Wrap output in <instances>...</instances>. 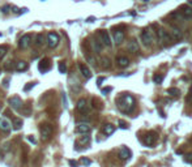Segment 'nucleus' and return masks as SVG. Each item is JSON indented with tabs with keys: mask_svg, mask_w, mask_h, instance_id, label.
Segmentation results:
<instances>
[{
	"mask_svg": "<svg viewBox=\"0 0 192 167\" xmlns=\"http://www.w3.org/2000/svg\"><path fill=\"white\" fill-rule=\"evenodd\" d=\"M190 91H191V94H192V86H191V89H190Z\"/></svg>",
	"mask_w": 192,
	"mask_h": 167,
	"instance_id": "43",
	"label": "nucleus"
},
{
	"mask_svg": "<svg viewBox=\"0 0 192 167\" xmlns=\"http://www.w3.org/2000/svg\"><path fill=\"white\" fill-rule=\"evenodd\" d=\"M16 69H17L18 72L26 71L28 69V63H26V61H18V63L16 64Z\"/></svg>",
	"mask_w": 192,
	"mask_h": 167,
	"instance_id": "23",
	"label": "nucleus"
},
{
	"mask_svg": "<svg viewBox=\"0 0 192 167\" xmlns=\"http://www.w3.org/2000/svg\"><path fill=\"white\" fill-rule=\"evenodd\" d=\"M32 43V35L30 34H25V35H22L21 39H20V43L18 46L21 48H26V47H29Z\"/></svg>",
	"mask_w": 192,
	"mask_h": 167,
	"instance_id": "9",
	"label": "nucleus"
},
{
	"mask_svg": "<svg viewBox=\"0 0 192 167\" xmlns=\"http://www.w3.org/2000/svg\"><path fill=\"white\" fill-rule=\"evenodd\" d=\"M127 50L130 51V52H137V51H139V44H137V42H136V41H131L130 43H128V46H127Z\"/></svg>",
	"mask_w": 192,
	"mask_h": 167,
	"instance_id": "21",
	"label": "nucleus"
},
{
	"mask_svg": "<svg viewBox=\"0 0 192 167\" xmlns=\"http://www.w3.org/2000/svg\"><path fill=\"white\" fill-rule=\"evenodd\" d=\"M188 4H190V5H192V0H188Z\"/></svg>",
	"mask_w": 192,
	"mask_h": 167,
	"instance_id": "42",
	"label": "nucleus"
},
{
	"mask_svg": "<svg viewBox=\"0 0 192 167\" xmlns=\"http://www.w3.org/2000/svg\"><path fill=\"white\" fill-rule=\"evenodd\" d=\"M157 37H158V39H160V42H162V44L169 46L171 43L170 35H169V33L166 30H163V29H158L157 30Z\"/></svg>",
	"mask_w": 192,
	"mask_h": 167,
	"instance_id": "3",
	"label": "nucleus"
},
{
	"mask_svg": "<svg viewBox=\"0 0 192 167\" xmlns=\"http://www.w3.org/2000/svg\"><path fill=\"white\" fill-rule=\"evenodd\" d=\"M117 63L120 68H127L128 65H130V60L125 56H119V58H117Z\"/></svg>",
	"mask_w": 192,
	"mask_h": 167,
	"instance_id": "18",
	"label": "nucleus"
},
{
	"mask_svg": "<svg viewBox=\"0 0 192 167\" xmlns=\"http://www.w3.org/2000/svg\"><path fill=\"white\" fill-rule=\"evenodd\" d=\"M59 72H60L62 74H64L65 72H67V65H65V63H59Z\"/></svg>",
	"mask_w": 192,
	"mask_h": 167,
	"instance_id": "28",
	"label": "nucleus"
},
{
	"mask_svg": "<svg viewBox=\"0 0 192 167\" xmlns=\"http://www.w3.org/2000/svg\"><path fill=\"white\" fill-rule=\"evenodd\" d=\"M141 41H143L144 46L149 47V46L152 44V42H153V31L148 28L144 29V30L141 31Z\"/></svg>",
	"mask_w": 192,
	"mask_h": 167,
	"instance_id": "2",
	"label": "nucleus"
},
{
	"mask_svg": "<svg viewBox=\"0 0 192 167\" xmlns=\"http://www.w3.org/2000/svg\"><path fill=\"white\" fill-rule=\"evenodd\" d=\"M183 159H184V162H186V163H192V153H188V154H186L183 157Z\"/></svg>",
	"mask_w": 192,
	"mask_h": 167,
	"instance_id": "29",
	"label": "nucleus"
},
{
	"mask_svg": "<svg viewBox=\"0 0 192 167\" xmlns=\"http://www.w3.org/2000/svg\"><path fill=\"white\" fill-rule=\"evenodd\" d=\"M38 68H39V71L43 72V73H45V72H47V71H50V68H51L50 60H48V59H45V60H42L41 63H39Z\"/></svg>",
	"mask_w": 192,
	"mask_h": 167,
	"instance_id": "16",
	"label": "nucleus"
},
{
	"mask_svg": "<svg viewBox=\"0 0 192 167\" xmlns=\"http://www.w3.org/2000/svg\"><path fill=\"white\" fill-rule=\"evenodd\" d=\"M92 44H93V48H94L95 52H101V50H102V43H101V42L95 39V41L92 42Z\"/></svg>",
	"mask_w": 192,
	"mask_h": 167,
	"instance_id": "24",
	"label": "nucleus"
},
{
	"mask_svg": "<svg viewBox=\"0 0 192 167\" xmlns=\"http://www.w3.org/2000/svg\"><path fill=\"white\" fill-rule=\"evenodd\" d=\"M162 80H163V78H162V76H160V74H155V76H153V81L155 84H161Z\"/></svg>",
	"mask_w": 192,
	"mask_h": 167,
	"instance_id": "30",
	"label": "nucleus"
},
{
	"mask_svg": "<svg viewBox=\"0 0 192 167\" xmlns=\"http://www.w3.org/2000/svg\"><path fill=\"white\" fill-rule=\"evenodd\" d=\"M101 65H102V68H110L111 67V63H110V60H108L107 58H102V60H101Z\"/></svg>",
	"mask_w": 192,
	"mask_h": 167,
	"instance_id": "26",
	"label": "nucleus"
},
{
	"mask_svg": "<svg viewBox=\"0 0 192 167\" xmlns=\"http://www.w3.org/2000/svg\"><path fill=\"white\" fill-rule=\"evenodd\" d=\"M167 93L170 94V96H173V97H179V90L175 89V88H171V89H169Z\"/></svg>",
	"mask_w": 192,
	"mask_h": 167,
	"instance_id": "27",
	"label": "nucleus"
},
{
	"mask_svg": "<svg viewBox=\"0 0 192 167\" xmlns=\"http://www.w3.org/2000/svg\"><path fill=\"white\" fill-rule=\"evenodd\" d=\"M78 67H80V71H81L82 76H84L85 78H90L92 77V72H90V69H89L85 64H80Z\"/></svg>",
	"mask_w": 192,
	"mask_h": 167,
	"instance_id": "19",
	"label": "nucleus"
},
{
	"mask_svg": "<svg viewBox=\"0 0 192 167\" xmlns=\"http://www.w3.org/2000/svg\"><path fill=\"white\" fill-rule=\"evenodd\" d=\"M179 13H180L182 18H184V20L192 18V8L190 5H182L179 8Z\"/></svg>",
	"mask_w": 192,
	"mask_h": 167,
	"instance_id": "7",
	"label": "nucleus"
},
{
	"mask_svg": "<svg viewBox=\"0 0 192 167\" xmlns=\"http://www.w3.org/2000/svg\"><path fill=\"white\" fill-rule=\"evenodd\" d=\"M4 86L8 88V80H4Z\"/></svg>",
	"mask_w": 192,
	"mask_h": 167,
	"instance_id": "41",
	"label": "nucleus"
},
{
	"mask_svg": "<svg viewBox=\"0 0 192 167\" xmlns=\"http://www.w3.org/2000/svg\"><path fill=\"white\" fill-rule=\"evenodd\" d=\"M13 129H16V131H18V129H21V127H22V119H18V117H15L13 119Z\"/></svg>",
	"mask_w": 192,
	"mask_h": 167,
	"instance_id": "22",
	"label": "nucleus"
},
{
	"mask_svg": "<svg viewBox=\"0 0 192 167\" xmlns=\"http://www.w3.org/2000/svg\"><path fill=\"white\" fill-rule=\"evenodd\" d=\"M76 109H77V111H78V112H81V114L88 112L89 107H88V102H86V99H84V98L78 99V101H77V104H76Z\"/></svg>",
	"mask_w": 192,
	"mask_h": 167,
	"instance_id": "8",
	"label": "nucleus"
},
{
	"mask_svg": "<svg viewBox=\"0 0 192 167\" xmlns=\"http://www.w3.org/2000/svg\"><path fill=\"white\" fill-rule=\"evenodd\" d=\"M169 35H170L171 41H180V39L183 38V33H182L179 29H173Z\"/></svg>",
	"mask_w": 192,
	"mask_h": 167,
	"instance_id": "15",
	"label": "nucleus"
},
{
	"mask_svg": "<svg viewBox=\"0 0 192 167\" xmlns=\"http://www.w3.org/2000/svg\"><path fill=\"white\" fill-rule=\"evenodd\" d=\"M34 85H35V84H29V85H26V86H25V91H28V90H30V89H32V88H33V86H34Z\"/></svg>",
	"mask_w": 192,
	"mask_h": 167,
	"instance_id": "37",
	"label": "nucleus"
},
{
	"mask_svg": "<svg viewBox=\"0 0 192 167\" xmlns=\"http://www.w3.org/2000/svg\"><path fill=\"white\" fill-rule=\"evenodd\" d=\"M119 158L123 159V161H128V159L131 158V152L128 148H125V146H123V148L120 149V152H119Z\"/></svg>",
	"mask_w": 192,
	"mask_h": 167,
	"instance_id": "14",
	"label": "nucleus"
},
{
	"mask_svg": "<svg viewBox=\"0 0 192 167\" xmlns=\"http://www.w3.org/2000/svg\"><path fill=\"white\" fill-rule=\"evenodd\" d=\"M157 140H158V136H157V133H154V132H149L144 136V144L148 146H153L154 144L157 142Z\"/></svg>",
	"mask_w": 192,
	"mask_h": 167,
	"instance_id": "5",
	"label": "nucleus"
},
{
	"mask_svg": "<svg viewBox=\"0 0 192 167\" xmlns=\"http://www.w3.org/2000/svg\"><path fill=\"white\" fill-rule=\"evenodd\" d=\"M108 91H111V88H105V89H102V93L103 94H107Z\"/></svg>",
	"mask_w": 192,
	"mask_h": 167,
	"instance_id": "38",
	"label": "nucleus"
},
{
	"mask_svg": "<svg viewBox=\"0 0 192 167\" xmlns=\"http://www.w3.org/2000/svg\"><path fill=\"white\" fill-rule=\"evenodd\" d=\"M81 163L82 165H85V166H89L92 163L90 159H88V158H81Z\"/></svg>",
	"mask_w": 192,
	"mask_h": 167,
	"instance_id": "33",
	"label": "nucleus"
},
{
	"mask_svg": "<svg viewBox=\"0 0 192 167\" xmlns=\"http://www.w3.org/2000/svg\"><path fill=\"white\" fill-rule=\"evenodd\" d=\"M69 166L71 167H77V162L73 161V159H71V161H69Z\"/></svg>",
	"mask_w": 192,
	"mask_h": 167,
	"instance_id": "36",
	"label": "nucleus"
},
{
	"mask_svg": "<svg viewBox=\"0 0 192 167\" xmlns=\"http://www.w3.org/2000/svg\"><path fill=\"white\" fill-rule=\"evenodd\" d=\"M114 132H115V127L112 125V124H105V127H103V133L105 135L110 136Z\"/></svg>",
	"mask_w": 192,
	"mask_h": 167,
	"instance_id": "20",
	"label": "nucleus"
},
{
	"mask_svg": "<svg viewBox=\"0 0 192 167\" xmlns=\"http://www.w3.org/2000/svg\"><path fill=\"white\" fill-rule=\"evenodd\" d=\"M0 111H1V106H0Z\"/></svg>",
	"mask_w": 192,
	"mask_h": 167,
	"instance_id": "44",
	"label": "nucleus"
},
{
	"mask_svg": "<svg viewBox=\"0 0 192 167\" xmlns=\"http://www.w3.org/2000/svg\"><path fill=\"white\" fill-rule=\"evenodd\" d=\"M118 107L123 112H131L132 109L135 107V98L131 94H123L118 99Z\"/></svg>",
	"mask_w": 192,
	"mask_h": 167,
	"instance_id": "1",
	"label": "nucleus"
},
{
	"mask_svg": "<svg viewBox=\"0 0 192 167\" xmlns=\"http://www.w3.org/2000/svg\"><path fill=\"white\" fill-rule=\"evenodd\" d=\"M99 38H101V43H103L105 46H111V39L110 35L106 30H101L99 31Z\"/></svg>",
	"mask_w": 192,
	"mask_h": 167,
	"instance_id": "10",
	"label": "nucleus"
},
{
	"mask_svg": "<svg viewBox=\"0 0 192 167\" xmlns=\"http://www.w3.org/2000/svg\"><path fill=\"white\" fill-rule=\"evenodd\" d=\"M9 104H11L12 109L20 110V107H21V104H22V101H21V98H20V97L15 96V97H12L11 99H9Z\"/></svg>",
	"mask_w": 192,
	"mask_h": 167,
	"instance_id": "11",
	"label": "nucleus"
},
{
	"mask_svg": "<svg viewBox=\"0 0 192 167\" xmlns=\"http://www.w3.org/2000/svg\"><path fill=\"white\" fill-rule=\"evenodd\" d=\"M45 41H46V37L43 34H38L37 37H35V43H37L38 46H42L45 43Z\"/></svg>",
	"mask_w": 192,
	"mask_h": 167,
	"instance_id": "25",
	"label": "nucleus"
},
{
	"mask_svg": "<svg viewBox=\"0 0 192 167\" xmlns=\"http://www.w3.org/2000/svg\"><path fill=\"white\" fill-rule=\"evenodd\" d=\"M119 125H120V128H123V129H128V124L125 123V122H119Z\"/></svg>",
	"mask_w": 192,
	"mask_h": 167,
	"instance_id": "34",
	"label": "nucleus"
},
{
	"mask_svg": "<svg viewBox=\"0 0 192 167\" xmlns=\"http://www.w3.org/2000/svg\"><path fill=\"white\" fill-rule=\"evenodd\" d=\"M9 9H11V7H9V5H5V7H3V8H1V12H3V13H8Z\"/></svg>",
	"mask_w": 192,
	"mask_h": 167,
	"instance_id": "35",
	"label": "nucleus"
},
{
	"mask_svg": "<svg viewBox=\"0 0 192 167\" xmlns=\"http://www.w3.org/2000/svg\"><path fill=\"white\" fill-rule=\"evenodd\" d=\"M52 136V127L50 124H42L41 125V137L43 141L48 140Z\"/></svg>",
	"mask_w": 192,
	"mask_h": 167,
	"instance_id": "4",
	"label": "nucleus"
},
{
	"mask_svg": "<svg viewBox=\"0 0 192 167\" xmlns=\"http://www.w3.org/2000/svg\"><path fill=\"white\" fill-rule=\"evenodd\" d=\"M89 141H90V137H89V136H85V137H82V139L80 140V142L84 144V145H85V144H88Z\"/></svg>",
	"mask_w": 192,
	"mask_h": 167,
	"instance_id": "32",
	"label": "nucleus"
},
{
	"mask_svg": "<svg viewBox=\"0 0 192 167\" xmlns=\"http://www.w3.org/2000/svg\"><path fill=\"white\" fill-rule=\"evenodd\" d=\"M59 41H60V38H59V35L56 34V33H48L47 35V43H48V47L50 48H54L58 46Z\"/></svg>",
	"mask_w": 192,
	"mask_h": 167,
	"instance_id": "6",
	"label": "nucleus"
},
{
	"mask_svg": "<svg viewBox=\"0 0 192 167\" xmlns=\"http://www.w3.org/2000/svg\"><path fill=\"white\" fill-rule=\"evenodd\" d=\"M76 132L77 133H89L90 132V125L88 123H80L77 127H76Z\"/></svg>",
	"mask_w": 192,
	"mask_h": 167,
	"instance_id": "13",
	"label": "nucleus"
},
{
	"mask_svg": "<svg viewBox=\"0 0 192 167\" xmlns=\"http://www.w3.org/2000/svg\"><path fill=\"white\" fill-rule=\"evenodd\" d=\"M124 39V33L122 30H115L114 31V41L117 44H120Z\"/></svg>",
	"mask_w": 192,
	"mask_h": 167,
	"instance_id": "17",
	"label": "nucleus"
},
{
	"mask_svg": "<svg viewBox=\"0 0 192 167\" xmlns=\"http://www.w3.org/2000/svg\"><path fill=\"white\" fill-rule=\"evenodd\" d=\"M0 131L4 133H8L11 131V123L5 119V117H1L0 119Z\"/></svg>",
	"mask_w": 192,
	"mask_h": 167,
	"instance_id": "12",
	"label": "nucleus"
},
{
	"mask_svg": "<svg viewBox=\"0 0 192 167\" xmlns=\"http://www.w3.org/2000/svg\"><path fill=\"white\" fill-rule=\"evenodd\" d=\"M29 140H30V141H32L33 144H35V142H37V141H35V140H34V137H29Z\"/></svg>",
	"mask_w": 192,
	"mask_h": 167,
	"instance_id": "40",
	"label": "nucleus"
},
{
	"mask_svg": "<svg viewBox=\"0 0 192 167\" xmlns=\"http://www.w3.org/2000/svg\"><path fill=\"white\" fill-rule=\"evenodd\" d=\"M5 54H7V47H0V60L5 56Z\"/></svg>",
	"mask_w": 192,
	"mask_h": 167,
	"instance_id": "31",
	"label": "nucleus"
},
{
	"mask_svg": "<svg viewBox=\"0 0 192 167\" xmlns=\"http://www.w3.org/2000/svg\"><path fill=\"white\" fill-rule=\"evenodd\" d=\"M103 81H105V78H103V77H99L98 80H97V82H98V85H101V82H103Z\"/></svg>",
	"mask_w": 192,
	"mask_h": 167,
	"instance_id": "39",
	"label": "nucleus"
}]
</instances>
